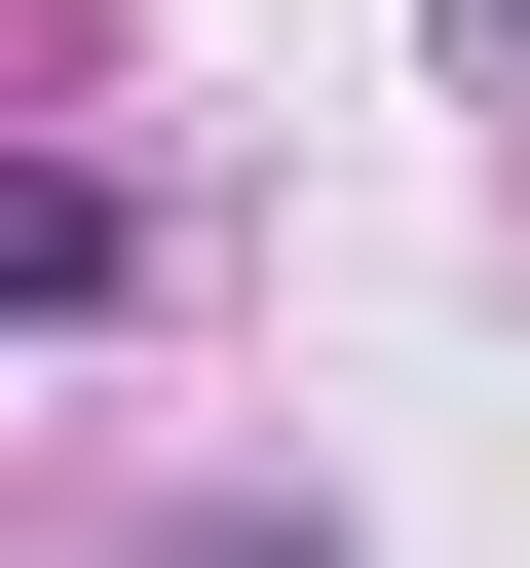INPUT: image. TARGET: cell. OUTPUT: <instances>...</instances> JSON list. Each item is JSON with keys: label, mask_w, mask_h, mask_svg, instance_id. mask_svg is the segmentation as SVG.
Segmentation results:
<instances>
[{"label": "cell", "mask_w": 530, "mask_h": 568, "mask_svg": "<svg viewBox=\"0 0 530 568\" xmlns=\"http://www.w3.org/2000/svg\"><path fill=\"white\" fill-rule=\"evenodd\" d=\"M455 77H530V0H455Z\"/></svg>", "instance_id": "obj_1"}]
</instances>
